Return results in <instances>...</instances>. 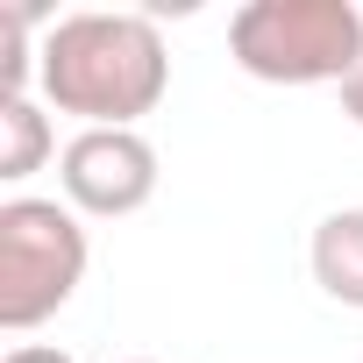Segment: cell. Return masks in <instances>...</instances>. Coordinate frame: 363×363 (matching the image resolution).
Wrapping results in <instances>:
<instances>
[{
	"instance_id": "obj_4",
	"label": "cell",
	"mask_w": 363,
	"mask_h": 363,
	"mask_svg": "<svg viewBox=\"0 0 363 363\" xmlns=\"http://www.w3.org/2000/svg\"><path fill=\"white\" fill-rule=\"evenodd\" d=\"M57 186L72 214L121 221L157 200V143L143 128H79L57 150Z\"/></svg>"
},
{
	"instance_id": "obj_2",
	"label": "cell",
	"mask_w": 363,
	"mask_h": 363,
	"mask_svg": "<svg viewBox=\"0 0 363 363\" xmlns=\"http://www.w3.org/2000/svg\"><path fill=\"white\" fill-rule=\"evenodd\" d=\"M228 57L264 86H342L363 65L356 0H250L228 15Z\"/></svg>"
},
{
	"instance_id": "obj_5",
	"label": "cell",
	"mask_w": 363,
	"mask_h": 363,
	"mask_svg": "<svg viewBox=\"0 0 363 363\" xmlns=\"http://www.w3.org/2000/svg\"><path fill=\"white\" fill-rule=\"evenodd\" d=\"M306 264H313V285H320L335 306H356V313H363V207H335V214L313 228Z\"/></svg>"
},
{
	"instance_id": "obj_8",
	"label": "cell",
	"mask_w": 363,
	"mask_h": 363,
	"mask_svg": "<svg viewBox=\"0 0 363 363\" xmlns=\"http://www.w3.org/2000/svg\"><path fill=\"white\" fill-rule=\"evenodd\" d=\"M335 93H342V114H349V121L363 128V65H356V72H349V79H342Z\"/></svg>"
},
{
	"instance_id": "obj_3",
	"label": "cell",
	"mask_w": 363,
	"mask_h": 363,
	"mask_svg": "<svg viewBox=\"0 0 363 363\" xmlns=\"http://www.w3.org/2000/svg\"><path fill=\"white\" fill-rule=\"evenodd\" d=\"M86 264L93 242L65 200H36V193L0 200V328L8 335H29L50 313H65L72 292L86 285Z\"/></svg>"
},
{
	"instance_id": "obj_1",
	"label": "cell",
	"mask_w": 363,
	"mask_h": 363,
	"mask_svg": "<svg viewBox=\"0 0 363 363\" xmlns=\"http://www.w3.org/2000/svg\"><path fill=\"white\" fill-rule=\"evenodd\" d=\"M43 107L72 114L79 128H135L171 93V57L150 15L79 8L43 29Z\"/></svg>"
},
{
	"instance_id": "obj_7",
	"label": "cell",
	"mask_w": 363,
	"mask_h": 363,
	"mask_svg": "<svg viewBox=\"0 0 363 363\" xmlns=\"http://www.w3.org/2000/svg\"><path fill=\"white\" fill-rule=\"evenodd\" d=\"M0 363H79V356H72V349H57V342H15Z\"/></svg>"
},
{
	"instance_id": "obj_9",
	"label": "cell",
	"mask_w": 363,
	"mask_h": 363,
	"mask_svg": "<svg viewBox=\"0 0 363 363\" xmlns=\"http://www.w3.org/2000/svg\"><path fill=\"white\" fill-rule=\"evenodd\" d=\"M128 363H150V356H128Z\"/></svg>"
},
{
	"instance_id": "obj_6",
	"label": "cell",
	"mask_w": 363,
	"mask_h": 363,
	"mask_svg": "<svg viewBox=\"0 0 363 363\" xmlns=\"http://www.w3.org/2000/svg\"><path fill=\"white\" fill-rule=\"evenodd\" d=\"M50 150H57V135H50V114H43L36 93L29 100H0V178H8V186L36 178Z\"/></svg>"
}]
</instances>
